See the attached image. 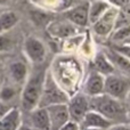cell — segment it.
Instances as JSON below:
<instances>
[{
	"instance_id": "cell-8",
	"label": "cell",
	"mask_w": 130,
	"mask_h": 130,
	"mask_svg": "<svg viewBox=\"0 0 130 130\" xmlns=\"http://www.w3.org/2000/svg\"><path fill=\"white\" fill-rule=\"evenodd\" d=\"M89 1H82L74 6H70L63 11V16L66 21L78 27H87L89 25L88 18Z\"/></svg>"
},
{
	"instance_id": "cell-18",
	"label": "cell",
	"mask_w": 130,
	"mask_h": 130,
	"mask_svg": "<svg viewBox=\"0 0 130 130\" xmlns=\"http://www.w3.org/2000/svg\"><path fill=\"white\" fill-rule=\"evenodd\" d=\"M20 22V17L15 11H4L0 14V34L9 32Z\"/></svg>"
},
{
	"instance_id": "cell-16",
	"label": "cell",
	"mask_w": 130,
	"mask_h": 130,
	"mask_svg": "<svg viewBox=\"0 0 130 130\" xmlns=\"http://www.w3.org/2000/svg\"><path fill=\"white\" fill-rule=\"evenodd\" d=\"M111 7L107 0H90L88 8V18L89 25H92L96 21H98Z\"/></svg>"
},
{
	"instance_id": "cell-13",
	"label": "cell",
	"mask_w": 130,
	"mask_h": 130,
	"mask_svg": "<svg viewBox=\"0 0 130 130\" xmlns=\"http://www.w3.org/2000/svg\"><path fill=\"white\" fill-rule=\"evenodd\" d=\"M113 124L112 121L106 119L104 115L101 113L96 112V111L89 110L86 115L83 117L82 121L80 123V127H85V128H95L99 130H107Z\"/></svg>"
},
{
	"instance_id": "cell-21",
	"label": "cell",
	"mask_w": 130,
	"mask_h": 130,
	"mask_svg": "<svg viewBox=\"0 0 130 130\" xmlns=\"http://www.w3.org/2000/svg\"><path fill=\"white\" fill-rule=\"evenodd\" d=\"M17 94V89L16 86L13 83H2L1 88H0V102L1 103H8L9 101L14 98Z\"/></svg>"
},
{
	"instance_id": "cell-26",
	"label": "cell",
	"mask_w": 130,
	"mask_h": 130,
	"mask_svg": "<svg viewBox=\"0 0 130 130\" xmlns=\"http://www.w3.org/2000/svg\"><path fill=\"white\" fill-rule=\"evenodd\" d=\"M107 130H130V127L128 123H117V124H112Z\"/></svg>"
},
{
	"instance_id": "cell-1",
	"label": "cell",
	"mask_w": 130,
	"mask_h": 130,
	"mask_svg": "<svg viewBox=\"0 0 130 130\" xmlns=\"http://www.w3.org/2000/svg\"><path fill=\"white\" fill-rule=\"evenodd\" d=\"M47 69H38L36 71L29 73L24 85L22 86V95L21 102L24 111H32L38 107L39 99L41 96L43 86V78Z\"/></svg>"
},
{
	"instance_id": "cell-20",
	"label": "cell",
	"mask_w": 130,
	"mask_h": 130,
	"mask_svg": "<svg viewBox=\"0 0 130 130\" xmlns=\"http://www.w3.org/2000/svg\"><path fill=\"white\" fill-rule=\"evenodd\" d=\"M111 40L114 43H129V38H130V27L129 25L121 27H117L113 30V32L111 33Z\"/></svg>"
},
{
	"instance_id": "cell-14",
	"label": "cell",
	"mask_w": 130,
	"mask_h": 130,
	"mask_svg": "<svg viewBox=\"0 0 130 130\" xmlns=\"http://www.w3.org/2000/svg\"><path fill=\"white\" fill-rule=\"evenodd\" d=\"M22 124V112L17 107L7 110L0 117V130H17Z\"/></svg>"
},
{
	"instance_id": "cell-25",
	"label": "cell",
	"mask_w": 130,
	"mask_h": 130,
	"mask_svg": "<svg viewBox=\"0 0 130 130\" xmlns=\"http://www.w3.org/2000/svg\"><path fill=\"white\" fill-rule=\"evenodd\" d=\"M59 130H80V124L70 120V121L66 122Z\"/></svg>"
},
{
	"instance_id": "cell-17",
	"label": "cell",
	"mask_w": 130,
	"mask_h": 130,
	"mask_svg": "<svg viewBox=\"0 0 130 130\" xmlns=\"http://www.w3.org/2000/svg\"><path fill=\"white\" fill-rule=\"evenodd\" d=\"M94 71L103 74L104 76L113 74L115 72V66L112 64V62L108 59L105 53L98 52L95 54L94 57Z\"/></svg>"
},
{
	"instance_id": "cell-2",
	"label": "cell",
	"mask_w": 130,
	"mask_h": 130,
	"mask_svg": "<svg viewBox=\"0 0 130 130\" xmlns=\"http://www.w3.org/2000/svg\"><path fill=\"white\" fill-rule=\"evenodd\" d=\"M123 101H119L117 98L108 96L103 92L95 97L89 98V107L90 110L96 111L102 115L113 122V120H118L128 114L127 106L124 105Z\"/></svg>"
},
{
	"instance_id": "cell-5",
	"label": "cell",
	"mask_w": 130,
	"mask_h": 130,
	"mask_svg": "<svg viewBox=\"0 0 130 130\" xmlns=\"http://www.w3.org/2000/svg\"><path fill=\"white\" fill-rule=\"evenodd\" d=\"M23 52H24L25 57L34 65L42 64L47 55V49L43 41L34 36H29L24 39Z\"/></svg>"
},
{
	"instance_id": "cell-24",
	"label": "cell",
	"mask_w": 130,
	"mask_h": 130,
	"mask_svg": "<svg viewBox=\"0 0 130 130\" xmlns=\"http://www.w3.org/2000/svg\"><path fill=\"white\" fill-rule=\"evenodd\" d=\"M107 1L111 6L129 13V2H130V0H107Z\"/></svg>"
},
{
	"instance_id": "cell-31",
	"label": "cell",
	"mask_w": 130,
	"mask_h": 130,
	"mask_svg": "<svg viewBox=\"0 0 130 130\" xmlns=\"http://www.w3.org/2000/svg\"><path fill=\"white\" fill-rule=\"evenodd\" d=\"M2 83H4V80H2V76H1V75H0V88H1Z\"/></svg>"
},
{
	"instance_id": "cell-6",
	"label": "cell",
	"mask_w": 130,
	"mask_h": 130,
	"mask_svg": "<svg viewBox=\"0 0 130 130\" xmlns=\"http://www.w3.org/2000/svg\"><path fill=\"white\" fill-rule=\"evenodd\" d=\"M69 111L70 120L80 124L86 113L90 110L89 107V97L85 94H75L70 97L66 103Z\"/></svg>"
},
{
	"instance_id": "cell-27",
	"label": "cell",
	"mask_w": 130,
	"mask_h": 130,
	"mask_svg": "<svg viewBox=\"0 0 130 130\" xmlns=\"http://www.w3.org/2000/svg\"><path fill=\"white\" fill-rule=\"evenodd\" d=\"M17 130H34L32 127H29V126H25V124H21L20 128H18Z\"/></svg>"
},
{
	"instance_id": "cell-3",
	"label": "cell",
	"mask_w": 130,
	"mask_h": 130,
	"mask_svg": "<svg viewBox=\"0 0 130 130\" xmlns=\"http://www.w3.org/2000/svg\"><path fill=\"white\" fill-rule=\"evenodd\" d=\"M69 98V94L57 83L50 70L47 69L45 78H43L42 91H41V96L39 99L38 107H47L54 104H64L67 103Z\"/></svg>"
},
{
	"instance_id": "cell-4",
	"label": "cell",
	"mask_w": 130,
	"mask_h": 130,
	"mask_svg": "<svg viewBox=\"0 0 130 130\" xmlns=\"http://www.w3.org/2000/svg\"><path fill=\"white\" fill-rule=\"evenodd\" d=\"M104 92L108 96L124 101L129 94V79L124 75L110 74L105 76L104 80Z\"/></svg>"
},
{
	"instance_id": "cell-23",
	"label": "cell",
	"mask_w": 130,
	"mask_h": 130,
	"mask_svg": "<svg viewBox=\"0 0 130 130\" xmlns=\"http://www.w3.org/2000/svg\"><path fill=\"white\" fill-rule=\"evenodd\" d=\"M83 40H85V36H83V34H75V36H72V37H70V38L64 39L63 47L65 49L69 50V52L78 49L79 47H81Z\"/></svg>"
},
{
	"instance_id": "cell-29",
	"label": "cell",
	"mask_w": 130,
	"mask_h": 130,
	"mask_svg": "<svg viewBox=\"0 0 130 130\" xmlns=\"http://www.w3.org/2000/svg\"><path fill=\"white\" fill-rule=\"evenodd\" d=\"M80 130H99V129H95V128H85V127H80Z\"/></svg>"
},
{
	"instance_id": "cell-28",
	"label": "cell",
	"mask_w": 130,
	"mask_h": 130,
	"mask_svg": "<svg viewBox=\"0 0 130 130\" xmlns=\"http://www.w3.org/2000/svg\"><path fill=\"white\" fill-rule=\"evenodd\" d=\"M11 0H0V6H6L10 2Z\"/></svg>"
},
{
	"instance_id": "cell-11",
	"label": "cell",
	"mask_w": 130,
	"mask_h": 130,
	"mask_svg": "<svg viewBox=\"0 0 130 130\" xmlns=\"http://www.w3.org/2000/svg\"><path fill=\"white\" fill-rule=\"evenodd\" d=\"M7 73L9 76V82L16 87L23 86L30 73L29 66L23 61H14L7 67Z\"/></svg>"
},
{
	"instance_id": "cell-9",
	"label": "cell",
	"mask_w": 130,
	"mask_h": 130,
	"mask_svg": "<svg viewBox=\"0 0 130 130\" xmlns=\"http://www.w3.org/2000/svg\"><path fill=\"white\" fill-rule=\"evenodd\" d=\"M49 118L50 130H59L66 122L70 121V115L67 111L66 103L54 104L46 107Z\"/></svg>"
},
{
	"instance_id": "cell-22",
	"label": "cell",
	"mask_w": 130,
	"mask_h": 130,
	"mask_svg": "<svg viewBox=\"0 0 130 130\" xmlns=\"http://www.w3.org/2000/svg\"><path fill=\"white\" fill-rule=\"evenodd\" d=\"M15 47V40L11 36H9L8 32L0 34V54H6L11 50H14Z\"/></svg>"
},
{
	"instance_id": "cell-7",
	"label": "cell",
	"mask_w": 130,
	"mask_h": 130,
	"mask_svg": "<svg viewBox=\"0 0 130 130\" xmlns=\"http://www.w3.org/2000/svg\"><path fill=\"white\" fill-rule=\"evenodd\" d=\"M119 10L120 9L111 6L110 8L107 9V11H106L98 21H96V22L91 25L94 33L98 37H102V38H104V37H110L115 27V22H117V17H118V14H119Z\"/></svg>"
},
{
	"instance_id": "cell-19",
	"label": "cell",
	"mask_w": 130,
	"mask_h": 130,
	"mask_svg": "<svg viewBox=\"0 0 130 130\" xmlns=\"http://www.w3.org/2000/svg\"><path fill=\"white\" fill-rule=\"evenodd\" d=\"M105 54L114 66H119L121 70H124L126 72H129V66H130L129 57L123 56V55L119 54V53L114 52V50H112V49H110L108 53H105Z\"/></svg>"
},
{
	"instance_id": "cell-12",
	"label": "cell",
	"mask_w": 130,
	"mask_h": 130,
	"mask_svg": "<svg viewBox=\"0 0 130 130\" xmlns=\"http://www.w3.org/2000/svg\"><path fill=\"white\" fill-rule=\"evenodd\" d=\"M104 80L105 76L96 71H91L87 75L85 83H83V94L86 96L95 97L104 92Z\"/></svg>"
},
{
	"instance_id": "cell-10",
	"label": "cell",
	"mask_w": 130,
	"mask_h": 130,
	"mask_svg": "<svg viewBox=\"0 0 130 130\" xmlns=\"http://www.w3.org/2000/svg\"><path fill=\"white\" fill-rule=\"evenodd\" d=\"M78 29H79L78 26L73 25L66 20L53 21L47 25L48 33L52 37H54V38L62 39V40L78 34Z\"/></svg>"
},
{
	"instance_id": "cell-15",
	"label": "cell",
	"mask_w": 130,
	"mask_h": 130,
	"mask_svg": "<svg viewBox=\"0 0 130 130\" xmlns=\"http://www.w3.org/2000/svg\"><path fill=\"white\" fill-rule=\"evenodd\" d=\"M30 120L34 130H50L49 118L46 107H36L30 111Z\"/></svg>"
},
{
	"instance_id": "cell-30",
	"label": "cell",
	"mask_w": 130,
	"mask_h": 130,
	"mask_svg": "<svg viewBox=\"0 0 130 130\" xmlns=\"http://www.w3.org/2000/svg\"><path fill=\"white\" fill-rule=\"evenodd\" d=\"M2 57H1V54H0V72H1V70H2Z\"/></svg>"
}]
</instances>
